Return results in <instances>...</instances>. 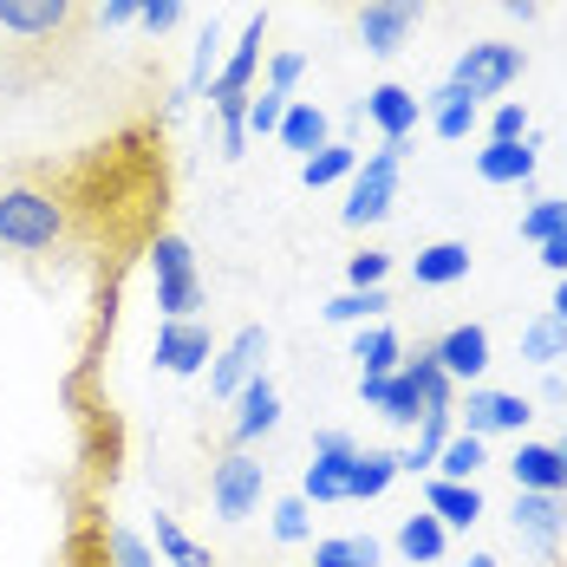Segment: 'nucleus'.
<instances>
[{
    "label": "nucleus",
    "mask_w": 567,
    "mask_h": 567,
    "mask_svg": "<svg viewBox=\"0 0 567 567\" xmlns=\"http://www.w3.org/2000/svg\"><path fill=\"white\" fill-rule=\"evenodd\" d=\"M0 255L13 268H27L33 281H59L65 268H85L65 157H7L0 164Z\"/></svg>",
    "instance_id": "nucleus-1"
},
{
    "label": "nucleus",
    "mask_w": 567,
    "mask_h": 567,
    "mask_svg": "<svg viewBox=\"0 0 567 567\" xmlns=\"http://www.w3.org/2000/svg\"><path fill=\"white\" fill-rule=\"evenodd\" d=\"M99 33H105L99 0H0V53L20 65L33 99L79 85L85 65L99 59Z\"/></svg>",
    "instance_id": "nucleus-2"
},
{
    "label": "nucleus",
    "mask_w": 567,
    "mask_h": 567,
    "mask_svg": "<svg viewBox=\"0 0 567 567\" xmlns=\"http://www.w3.org/2000/svg\"><path fill=\"white\" fill-rule=\"evenodd\" d=\"M228 417L216 424H203V451L209 456H228V451H255L275 424H281V392H275V379L261 372V379H248L241 392L223 404Z\"/></svg>",
    "instance_id": "nucleus-3"
},
{
    "label": "nucleus",
    "mask_w": 567,
    "mask_h": 567,
    "mask_svg": "<svg viewBox=\"0 0 567 567\" xmlns=\"http://www.w3.org/2000/svg\"><path fill=\"white\" fill-rule=\"evenodd\" d=\"M522 72H528V53L522 47H509V40H476L470 53L456 59L451 92H463L470 105H483V99H503L509 85H522Z\"/></svg>",
    "instance_id": "nucleus-4"
},
{
    "label": "nucleus",
    "mask_w": 567,
    "mask_h": 567,
    "mask_svg": "<svg viewBox=\"0 0 567 567\" xmlns=\"http://www.w3.org/2000/svg\"><path fill=\"white\" fill-rule=\"evenodd\" d=\"M424 13H431V0H365V7L346 13V27H352V40L372 59H392V53H404V40L424 27Z\"/></svg>",
    "instance_id": "nucleus-5"
},
{
    "label": "nucleus",
    "mask_w": 567,
    "mask_h": 567,
    "mask_svg": "<svg viewBox=\"0 0 567 567\" xmlns=\"http://www.w3.org/2000/svg\"><path fill=\"white\" fill-rule=\"evenodd\" d=\"M151 268H157V307H164L171 320H196V307H203V275H196V255H189V241H183L176 228L157 235Z\"/></svg>",
    "instance_id": "nucleus-6"
},
{
    "label": "nucleus",
    "mask_w": 567,
    "mask_h": 567,
    "mask_svg": "<svg viewBox=\"0 0 567 567\" xmlns=\"http://www.w3.org/2000/svg\"><path fill=\"white\" fill-rule=\"evenodd\" d=\"M261 489H268V463H261V451L209 456V503H216L223 522L255 515V509H261Z\"/></svg>",
    "instance_id": "nucleus-7"
},
{
    "label": "nucleus",
    "mask_w": 567,
    "mask_h": 567,
    "mask_svg": "<svg viewBox=\"0 0 567 567\" xmlns=\"http://www.w3.org/2000/svg\"><path fill=\"white\" fill-rule=\"evenodd\" d=\"M398 151L404 144H385V151H372L365 157V171L352 176V189H346V228H372V223H385L392 216V203H398Z\"/></svg>",
    "instance_id": "nucleus-8"
},
{
    "label": "nucleus",
    "mask_w": 567,
    "mask_h": 567,
    "mask_svg": "<svg viewBox=\"0 0 567 567\" xmlns=\"http://www.w3.org/2000/svg\"><path fill=\"white\" fill-rule=\"evenodd\" d=\"M261 359H268V327H241V333L216 352V365H209V398L228 404L248 379H261Z\"/></svg>",
    "instance_id": "nucleus-9"
},
{
    "label": "nucleus",
    "mask_w": 567,
    "mask_h": 567,
    "mask_svg": "<svg viewBox=\"0 0 567 567\" xmlns=\"http://www.w3.org/2000/svg\"><path fill=\"white\" fill-rule=\"evenodd\" d=\"M216 359V333H209V320H164V333H157V365L164 372H203Z\"/></svg>",
    "instance_id": "nucleus-10"
},
{
    "label": "nucleus",
    "mask_w": 567,
    "mask_h": 567,
    "mask_svg": "<svg viewBox=\"0 0 567 567\" xmlns=\"http://www.w3.org/2000/svg\"><path fill=\"white\" fill-rule=\"evenodd\" d=\"M561 522L567 496H542V489H515V535L542 555H561Z\"/></svg>",
    "instance_id": "nucleus-11"
},
{
    "label": "nucleus",
    "mask_w": 567,
    "mask_h": 567,
    "mask_svg": "<svg viewBox=\"0 0 567 567\" xmlns=\"http://www.w3.org/2000/svg\"><path fill=\"white\" fill-rule=\"evenodd\" d=\"M359 117H372V124L385 131V144H404V137L417 131V117H424V99H417L411 85H398V79H385V85H372V92H365V105H359Z\"/></svg>",
    "instance_id": "nucleus-12"
},
{
    "label": "nucleus",
    "mask_w": 567,
    "mask_h": 567,
    "mask_svg": "<svg viewBox=\"0 0 567 567\" xmlns=\"http://www.w3.org/2000/svg\"><path fill=\"white\" fill-rule=\"evenodd\" d=\"M463 417H470V437H496V431H522L535 411H528V398H515V392H476L470 385Z\"/></svg>",
    "instance_id": "nucleus-13"
},
{
    "label": "nucleus",
    "mask_w": 567,
    "mask_h": 567,
    "mask_svg": "<svg viewBox=\"0 0 567 567\" xmlns=\"http://www.w3.org/2000/svg\"><path fill=\"white\" fill-rule=\"evenodd\" d=\"M437 365L451 372V379H483L489 372V333L476 327V320H463V327H451V333H437Z\"/></svg>",
    "instance_id": "nucleus-14"
},
{
    "label": "nucleus",
    "mask_w": 567,
    "mask_h": 567,
    "mask_svg": "<svg viewBox=\"0 0 567 567\" xmlns=\"http://www.w3.org/2000/svg\"><path fill=\"white\" fill-rule=\"evenodd\" d=\"M359 398H365L379 417H392V424H417V417H424V398H417V385H411L404 365L385 372V379H359Z\"/></svg>",
    "instance_id": "nucleus-15"
},
{
    "label": "nucleus",
    "mask_w": 567,
    "mask_h": 567,
    "mask_svg": "<svg viewBox=\"0 0 567 567\" xmlns=\"http://www.w3.org/2000/svg\"><path fill=\"white\" fill-rule=\"evenodd\" d=\"M404 372H411V385H417V398H424V417H431V411H456V379L437 365V340L411 346Z\"/></svg>",
    "instance_id": "nucleus-16"
},
{
    "label": "nucleus",
    "mask_w": 567,
    "mask_h": 567,
    "mask_svg": "<svg viewBox=\"0 0 567 567\" xmlns=\"http://www.w3.org/2000/svg\"><path fill=\"white\" fill-rule=\"evenodd\" d=\"M515 489H542V496H567V463L555 456V444H522L509 456Z\"/></svg>",
    "instance_id": "nucleus-17"
},
{
    "label": "nucleus",
    "mask_w": 567,
    "mask_h": 567,
    "mask_svg": "<svg viewBox=\"0 0 567 567\" xmlns=\"http://www.w3.org/2000/svg\"><path fill=\"white\" fill-rule=\"evenodd\" d=\"M398 470H404V456H398V451H359L352 463H346V496H352V503H372V496H385Z\"/></svg>",
    "instance_id": "nucleus-18"
},
{
    "label": "nucleus",
    "mask_w": 567,
    "mask_h": 567,
    "mask_svg": "<svg viewBox=\"0 0 567 567\" xmlns=\"http://www.w3.org/2000/svg\"><path fill=\"white\" fill-rule=\"evenodd\" d=\"M463 275H470V248L463 241H431V248L411 255V281L417 287H451Z\"/></svg>",
    "instance_id": "nucleus-19"
},
{
    "label": "nucleus",
    "mask_w": 567,
    "mask_h": 567,
    "mask_svg": "<svg viewBox=\"0 0 567 567\" xmlns=\"http://www.w3.org/2000/svg\"><path fill=\"white\" fill-rule=\"evenodd\" d=\"M476 176L483 183H528L535 176V137H522V144H483L476 151Z\"/></svg>",
    "instance_id": "nucleus-20"
},
{
    "label": "nucleus",
    "mask_w": 567,
    "mask_h": 567,
    "mask_svg": "<svg viewBox=\"0 0 567 567\" xmlns=\"http://www.w3.org/2000/svg\"><path fill=\"white\" fill-rule=\"evenodd\" d=\"M424 503H431V515H437L444 528H470V522L483 515V496H476V483H451V476H431Z\"/></svg>",
    "instance_id": "nucleus-21"
},
{
    "label": "nucleus",
    "mask_w": 567,
    "mask_h": 567,
    "mask_svg": "<svg viewBox=\"0 0 567 567\" xmlns=\"http://www.w3.org/2000/svg\"><path fill=\"white\" fill-rule=\"evenodd\" d=\"M281 137L287 151H300V157H313L320 144H327V112L320 105H287V117H281Z\"/></svg>",
    "instance_id": "nucleus-22"
},
{
    "label": "nucleus",
    "mask_w": 567,
    "mask_h": 567,
    "mask_svg": "<svg viewBox=\"0 0 567 567\" xmlns=\"http://www.w3.org/2000/svg\"><path fill=\"white\" fill-rule=\"evenodd\" d=\"M398 555L404 561H437L444 555V522L424 509V515H404V528H398Z\"/></svg>",
    "instance_id": "nucleus-23"
},
{
    "label": "nucleus",
    "mask_w": 567,
    "mask_h": 567,
    "mask_svg": "<svg viewBox=\"0 0 567 567\" xmlns=\"http://www.w3.org/2000/svg\"><path fill=\"white\" fill-rule=\"evenodd\" d=\"M404 365V340H398L392 327H372L365 340H359V379H385Z\"/></svg>",
    "instance_id": "nucleus-24"
},
{
    "label": "nucleus",
    "mask_w": 567,
    "mask_h": 567,
    "mask_svg": "<svg viewBox=\"0 0 567 567\" xmlns=\"http://www.w3.org/2000/svg\"><path fill=\"white\" fill-rule=\"evenodd\" d=\"M313 567H379V542L372 535H333L313 548Z\"/></svg>",
    "instance_id": "nucleus-25"
},
{
    "label": "nucleus",
    "mask_w": 567,
    "mask_h": 567,
    "mask_svg": "<svg viewBox=\"0 0 567 567\" xmlns=\"http://www.w3.org/2000/svg\"><path fill=\"white\" fill-rule=\"evenodd\" d=\"M157 548H164L171 567H216V555H209L203 542H189V535L176 528V515H157Z\"/></svg>",
    "instance_id": "nucleus-26"
},
{
    "label": "nucleus",
    "mask_w": 567,
    "mask_h": 567,
    "mask_svg": "<svg viewBox=\"0 0 567 567\" xmlns=\"http://www.w3.org/2000/svg\"><path fill=\"white\" fill-rule=\"evenodd\" d=\"M424 431H417V444L404 451V470H431L437 456H444V444H451V411H431V417H417Z\"/></svg>",
    "instance_id": "nucleus-27"
},
{
    "label": "nucleus",
    "mask_w": 567,
    "mask_h": 567,
    "mask_svg": "<svg viewBox=\"0 0 567 567\" xmlns=\"http://www.w3.org/2000/svg\"><path fill=\"white\" fill-rule=\"evenodd\" d=\"M340 176H352V144H320V151L300 164V183H307V189H327V183H340Z\"/></svg>",
    "instance_id": "nucleus-28"
},
{
    "label": "nucleus",
    "mask_w": 567,
    "mask_h": 567,
    "mask_svg": "<svg viewBox=\"0 0 567 567\" xmlns=\"http://www.w3.org/2000/svg\"><path fill=\"white\" fill-rule=\"evenodd\" d=\"M522 359H535V365H555V359H567V320H535L528 333H522Z\"/></svg>",
    "instance_id": "nucleus-29"
},
{
    "label": "nucleus",
    "mask_w": 567,
    "mask_h": 567,
    "mask_svg": "<svg viewBox=\"0 0 567 567\" xmlns=\"http://www.w3.org/2000/svg\"><path fill=\"white\" fill-rule=\"evenodd\" d=\"M431 124H437V137H470L476 131V105L463 99V92H437V112H431Z\"/></svg>",
    "instance_id": "nucleus-30"
},
{
    "label": "nucleus",
    "mask_w": 567,
    "mask_h": 567,
    "mask_svg": "<svg viewBox=\"0 0 567 567\" xmlns=\"http://www.w3.org/2000/svg\"><path fill=\"white\" fill-rule=\"evenodd\" d=\"M437 470H444L451 483H470V476L483 470V437H470V431H463V437H451V444H444V456H437Z\"/></svg>",
    "instance_id": "nucleus-31"
},
{
    "label": "nucleus",
    "mask_w": 567,
    "mask_h": 567,
    "mask_svg": "<svg viewBox=\"0 0 567 567\" xmlns=\"http://www.w3.org/2000/svg\"><path fill=\"white\" fill-rule=\"evenodd\" d=\"M522 235H528V241H555V235H567V196H542V203L522 216Z\"/></svg>",
    "instance_id": "nucleus-32"
},
{
    "label": "nucleus",
    "mask_w": 567,
    "mask_h": 567,
    "mask_svg": "<svg viewBox=\"0 0 567 567\" xmlns=\"http://www.w3.org/2000/svg\"><path fill=\"white\" fill-rule=\"evenodd\" d=\"M385 307H392L385 287H352V293H340V300L327 307V320H372V313H385Z\"/></svg>",
    "instance_id": "nucleus-33"
},
{
    "label": "nucleus",
    "mask_w": 567,
    "mask_h": 567,
    "mask_svg": "<svg viewBox=\"0 0 567 567\" xmlns=\"http://www.w3.org/2000/svg\"><path fill=\"white\" fill-rule=\"evenodd\" d=\"M281 117H287V92L261 85V92L248 99V131H255V137H275V131H281Z\"/></svg>",
    "instance_id": "nucleus-34"
},
{
    "label": "nucleus",
    "mask_w": 567,
    "mask_h": 567,
    "mask_svg": "<svg viewBox=\"0 0 567 567\" xmlns=\"http://www.w3.org/2000/svg\"><path fill=\"white\" fill-rule=\"evenodd\" d=\"M300 496H307V503H346V470L340 463H307Z\"/></svg>",
    "instance_id": "nucleus-35"
},
{
    "label": "nucleus",
    "mask_w": 567,
    "mask_h": 567,
    "mask_svg": "<svg viewBox=\"0 0 567 567\" xmlns=\"http://www.w3.org/2000/svg\"><path fill=\"white\" fill-rule=\"evenodd\" d=\"M137 27L151 40H171L176 27H183V0H137Z\"/></svg>",
    "instance_id": "nucleus-36"
},
{
    "label": "nucleus",
    "mask_w": 567,
    "mask_h": 567,
    "mask_svg": "<svg viewBox=\"0 0 567 567\" xmlns=\"http://www.w3.org/2000/svg\"><path fill=\"white\" fill-rule=\"evenodd\" d=\"M385 268H392V255H385V248H372V241H365V248H359V255L346 261L352 287H385Z\"/></svg>",
    "instance_id": "nucleus-37"
},
{
    "label": "nucleus",
    "mask_w": 567,
    "mask_h": 567,
    "mask_svg": "<svg viewBox=\"0 0 567 567\" xmlns=\"http://www.w3.org/2000/svg\"><path fill=\"white\" fill-rule=\"evenodd\" d=\"M528 137V112L522 105H496V117H489V144H522Z\"/></svg>",
    "instance_id": "nucleus-38"
},
{
    "label": "nucleus",
    "mask_w": 567,
    "mask_h": 567,
    "mask_svg": "<svg viewBox=\"0 0 567 567\" xmlns=\"http://www.w3.org/2000/svg\"><path fill=\"white\" fill-rule=\"evenodd\" d=\"M352 456H359V444H352V437H346V431H320V437H313V463H352Z\"/></svg>",
    "instance_id": "nucleus-39"
},
{
    "label": "nucleus",
    "mask_w": 567,
    "mask_h": 567,
    "mask_svg": "<svg viewBox=\"0 0 567 567\" xmlns=\"http://www.w3.org/2000/svg\"><path fill=\"white\" fill-rule=\"evenodd\" d=\"M27 99H33V85L20 79V65H13V59L0 53V112H13V105H27Z\"/></svg>",
    "instance_id": "nucleus-40"
},
{
    "label": "nucleus",
    "mask_w": 567,
    "mask_h": 567,
    "mask_svg": "<svg viewBox=\"0 0 567 567\" xmlns=\"http://www.w3.org/2000/svg\"><path fill=\"white\" fill-rule=\"evenodd\" d=\"M275 535L281 542H300L307 535V496H287L281 509H275Z\"/></svg>",
    "instance_id": "nucleus-41"
},
{
    "label": "nucleus",
    "mask_w": 567,
    "mask_h": 567,
    "mask_svg": "<svg viewBox=\"0 0 567 567\" xmlns=\"http://www.w3.org/2000/svg\"><path fill=\"white\" fill-rule=\"evenodd\" d=\"M112 567H151V548L131 528H112Z\"/></svg>",
    "instance_id": "nucleus-42"
},
{
    "label": "nucleus",
    "mask_w": 567,
    "mask_h": 567,
    "mask_svg": "<svg viewBox=\"0 0 567 567\" xmlns=\"http://www.w3.org/2000/svg\"><path fill=\"white\" fill-rule=\"evenodd\" d=\"M300 72H307V59H300V53H275V65H268V85H275V92H293V79H300Z\"/></svg>",
    "instance_id": "nucleus-43"
},
{
    "label": "nucleus",
    "mask_w": 567,
    "mask_h": 567,
    "mask_svg": "<svg viewBox=\"0 0 567 567\" xmlns=\"http://www.w3.org/2000/svg\"><path fill=\"white\" fill-rule=\"evenodd\" d=\"M542 261H548L555 275H567V235H555V241H542Z\"/></svg>",
    "instance_id": "nucleus-44"
},
{
    "label": "nucleus",
    "mask_w": 567,
    "mask_h": 567,
    "mask_svg": "<svg viewBox=\"0 0 567 567\" xmlns=\"http://www.w3.org/2000/svg\"><path fill=\"white\" fill-rule=\"evenodd\" d=\"M503 13H515V20H535V13H542V0H503Z\"/></svg>",
    "instance_id": "nucleus-45"
},
{
    "label": "nucleus",
    "mask_w": 567,
    "mask_h": 567,
    "mask_svg": "<svg viewBox=\"0 0 567 567\" xmlns=\"http://www.w3.org/2000/svg\"><path fill=\"white\" fill-rule=\"evenodd\" d=\"M313 7H320V13H340V20H346V13H352V7H365V0H313ZM542 7H548V0H542Z\"/></svg>",
    "instance_id": "nucleus-46"
},
{
    "label": "nucleus",
    "mask_w": 567,
    "mask_h": 567,
    "mask_svg": "<svg viewBox=\"0 0 567 567\" xmlns=\"http://www.w3.org/2000/svg\"><path fill=\"white\" fill-rule=\"evenodd\" d=\"M555 320H567V275H561V287H555Z\"/></svg>",
    "instance_id": "nucleus-47"
},
{
    "label": "nucleus",
    "mask_w": 567,
    "mask_h": 567,
    "mask_svg": "<svg viewBox=\"0 0 567 567\" xmlns=\"http://www.w3.org/2000/svg\"><path fill=\"white\" fill-rule=\"evenodd\" d=\"M463 567H496V555H470Z\"/></svg>",
    "instance_id": "nucleus-48"
},
{
    "label": "nucleus",
    "mask_w": 567,
    "mask_h": 567,
    "mask_svg": "<svg viewBox=\"0 0 567 567\" xmlns=\"http://www.w3.org/2000/svg\"><path fill=\"white\" fill-rule=\"evenodd\" d=\"M555 456H561V463H567V431H561V437H555Z\"/></svg>",
    "instance_id": "nucleus-49"
},
{
    "label": "nucleus",
    "mask_w": 567,
    "mask_h": 567,
    "mask_svg": "<svg viewBox=\"0 0 567 567\" xmlns=\"http://www.w3.org/2000/svg\"><path fill=\"white\" fill-rule=\"evenodd\" d=\"M548 567H567V561H561V555H548Z\"/></svg>",
    "instance_id": "nucleus-50"
}]
</instances>
